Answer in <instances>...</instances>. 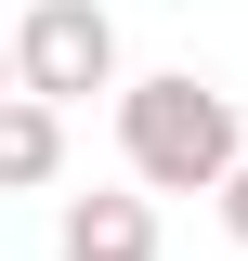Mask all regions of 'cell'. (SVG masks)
Returning a JSON list of instances; mask_svg holds the SVG:
<instances>
[{
    "mask_svg": "<svg viewBox=\"0 0 248 261\" xmlns=\"http://www.w3.org/2000/svg\"><path fill=\"white\" fill-rule=\"evenodd\" d=\"M118 157L144 196H209L222 170L248 157V118L222 79H196V65H157V79H118Z\"/></svg>",
    "mask_w": 248,
    "mask_h": 261,
    "instance_id": "6da1fadb",
    "label": "cell"
},
{
    "mask_svg": "<svg viewBox=\"0 0 248 261\" xmlns=\"http://www.w3.org/2000/svg\"><path fill=\"white\" fill-rule=\"evenodd\" d=\"M13 92H39V105L118 92V13H105V0H39V13H13Z\"/></svg>",
    "mask_w": 248,
    "mask_h": 261,
    "instance_id": "7a4b0ae2",
    "label": "cell"
},
{
    "mask_svg": "<svg viewBox=\"0 0 248 261\" xmlns=\"http://www.w3.org/2000/svg\"><path fill=\"white\" fill-rule=\"evenodd\" d=\"M53 261H157V196L144 183H92L53 209Z\"/></svg>",
    "mask_w": 248,
    "mask_h": 261,
    "instance_id": "3957f363",
    "label": "cell"
},
{
    "mask_svg": "<svg viewBox=\"0 0 248 261\" xmlns=\"http://www.w3.org/2000/svg\"><path fill=\"white\" fill-rule=\"evenodd\" d=\"M39 183H65V105L0 92V196H39Z\"/></svg>",
    "mask_w": 248,
    "mask_h": 261,
    "instance_id": "277c9868",
    "label": "cell"
},
{
    "mask_svg": "<svg viewBox=\"0 0 248 261\" xmlns=\"http://www.w3.org/2000/svg\"><path fill=\"white\" fill-rule=\"evenodd\" d=\"M209 196H222V235H235V248H248V157H235V170H222V183H209Z\"/></svg>",
    "mask_w": 248,
    "mask_h": 261,
    "instance_id": "5b68a950",
    "label": "cell"
},
{
    "mask_svg": "<svg viewBox=\"0 0 248 261\" xmlns=\"http://www.w3.org/2000/svg\"><path fill=\"white\" fill-rule=\"evenodd\" d=\"M0 92H13V27H0Z\"/></svg>",
    "mask_w": 248,
    "mask_h": 261,
    "instance_id": "8992f818",
    "label": "cell"
}]
</instances>
